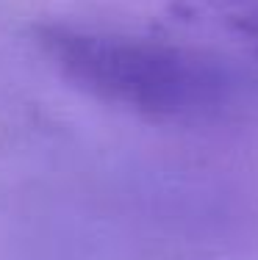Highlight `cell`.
Here are the masks:
<instances>
[{
  "mask_svg": "<svg viewBox=\"0 0 258 260\" xmlns=\"http://www.w3.org/2000/svg\"><path fill=\"white\" fill-rule=\"evenodd\" d=\"M42 45L75 86L145 116L208 119L231 100L225 70L192 50L78 28H47Z\"/></svg>",
  "mask_w": 258,
  "mask_h": 260,
  "instance_id": "cell-1",
  "label": "cell"
},
{
  "mask_svg": "<svg viewBox=\"0 0 258 260\" xmlns=\"http://www.w3.org/2000/svg\"><path fill=\"white\" fill-rule=\"evenodd\" d=\"M228 17H236L233 22H242L250 34L258 36V0H211Z\"/></svg>",
  "mask_w": 258,
  "mask_h": 260,
  "instance_id": "cell-2",
  "label": "cell"
}]
</instances>
